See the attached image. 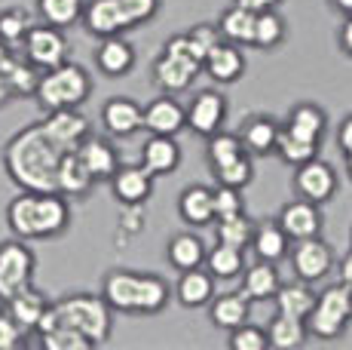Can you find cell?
Returning <instances> with one entry per match:
<instances>
[{"instance_id": "1", "label": "cell", "mask_w": 352, "mask_h": 350, "mask_svg": "<svg viewBox=\"0 0 352 350\" xmlns=\"http://www.w3.org/2000/svg\"><path fill=\"white\" fill-rule=\"evenodd\" d=\"M65 154L71 151H65L40 120L10 138L3 151V166L6 175L22 191H58V166H62Z\"/></svg>"}, {"instance_id": "2", "label": "cell", "mask_w": 352, "mask_h": 350, "mask_svg": "<svg viewBox=\"0 0 352 350\" xmlns=\"http://www.w3.org/2000/svg\"><path fill=\"white\" fill-rule=\"evenodd\" d=\"M6 221L22 240H50L67 231L71 206L58 191H22L6 206Z\"/></svg>"}, {"instance_id": "3", "label": "cell", "mask_w": 352, "mask_h": 350, "mask_svg": "<svg viewBox=\"0 0 352 350\" xmlns=\"http://www.w3.org/2000/svg\"><path fill=\"white\" fill-rule=\"evenodd\" d=\"M101 295L117 313H160L168 301V282L157 274L111 271L104 277Z\"/></svg>"}, {"instance_id": "4", "label": "cell", "mask_w": 352, "mask_h": 350, "mask_svg": "<svg viewBox=\"0 0 352 350\" xmlns=\"http://www.w3.org/2000/svg\"><path fill=\"white\" fill-rule=\"evenodd\" d=\"M52 307H56V313H58V326L80 329L96 347L111 338L113 307L107 305L104 295H89V292L65 295V298L56 301Z\"/></svg>"}, {"instance_id": "5", "label": "cell", "mask_w": 352, "mask_h": 350, "mask_svg": "<svg viewBox=\"0 0 352 350\" xmlns=\"http://www.w3.org/2000/svg\"><path fill=\"white\" fill-rule=\"evenodd\" d=\"M92 92V80L86 74L83 65L62 62L58 68L43 71L37 86V102L46 111H56V107H77L89 99Z\"/></svg>"}, {"instance_id": "6", "label": "cell", "mask_w": 352, "mask_h": 350, "mask_svg": "<svg viewBox=\"0 0 352 350\" xmlns=\"http://www.w3.org/2000/svg\"><path fill=\"white\" fill-rule=\"evenodd\" d=\"M349 322H352V286L340 280L334 286H328L324 292H319L313 313L307 316V329L313 338L334 341L346 332Z\"/></svg>"}, {"instance_id": "7", "label": "cell", "mask_w": 352, "mask_h": 350, "mask_svg": "<svg viewBox=\"0 0 352 350\" xmlns=\"http://www.w3.org/2000/svg\"><path fill=\"white\" fill-rule=\"evenodd\" d=\"M202 68H206V62L196 56L190 37L175 34L166 43L162 56L157 59V65H153V80H157L166 92H181V90H187V86L193 83V77Z\"/></svg>"}, {"instance_id": "8", "label": "cell", "mask_w": 352, "mask_h": 350, "mask_svg": "<svg viewBox=\"0 0 352 350\" xmlns=\"http://www.w3.org/2000/svg\"><path fill=\"white\" fill-rule=\"evenodd\" d=\"M34 267H37V258L22 243V237L0 243V301H10L16 292L28 289L34 280Z\"/></svg>"}, {"instance_id": "9", "label": "cell", "mask_w": 352, "mask_h": 350, "mask_svg": "<svg viewBox=\"0 0 352 350\" xmlns=\"http://www.w3.org/2000/svg\"><path fill=\"white\" fill-rule=\"evenodd\" d=\"M22 46H25V56H28L40 71L58 68L62 62H67V52H71V46H67L62 28H56V25H40V28H31L28 34H25Z\"/></svg>"}, {"instance_id": "10", "label": "cell", "mask_w": 352, "mask_h": 350, "mask_svg": "<svg viewBox=\"0 0 352 350\" xmlns=\"http://www.w3.org/2000/svg\"><path fill=\"white\" fill-rule=\"evenodd\" d=\"M291 267H294L297 280L319 282V280L328 277L331 267H334V249L324 243L322 237L294 240V249H291Z\"/></svg>"}, {"instance_id": "11", "label": "cell", "mask_w": 352, "mask_h": 350, "mask_svg": "<svg viewBox=\"0 0 352 350\" xmlns=\"http://www.w3.org/2000/svg\"><path fill=\"white\" fill-rule=\"evenodd\" d=\"M294 191L297 197L303 200H313V203H328L331 197L337 194V172L331 163L313 157L307 163L294 166Z\"/></svg>"}, {"instance_id": "12", "label": "cell", "mask_w": 352, "mask_h": 350, "mask_svg": "<svg viewBox=\"0 0 352 350\" xmlns=\"http://www.w3.org/2000/svg\"><path fill=\"white\" fill-rule=\"evenodd\" d=\"M224 117H227V102H224V96L214 90L196 92L190 107H187V126H190L196 136H206V138L221 132Z\"/></svg>"}, {"instance_id": "13", "label": "cell", "mask_w": 352, "mask_h": 350, "mask_svg": "<svg viewBox=\"0 0 352 350\" xmlns=\"http://www.w3.org/2000/svg\"><path fill=\"white\" fill-rule=\"evenodd\" d=\"M43 126L65 151H77V147L89 138V120H86L77 107H56V111L46 114Z\"/></svg>"}, {"instance_id": "14", "label": "cell", "mask_w": 352, "mask_h": 350, "mask_svg": "<svg viewBox=\"0 0 352 350\" xmlns=\"http://www.w3.org/2000/svg\"><path fill=\"white\" fill-rule=\"evenodd\" d=\"M279 225L285 227V234L291 240H307V237H319L322 234V209L313 200H291L282 206L279 212Z\"/></svg>"}, {"instance_id": "15", "label": "cell", "mask_w": 352, "mask_h": 350, "mask_svg": "<svg viewBox=\"0 0 352 350\" xmlns=\"http://www.w3.org/2000/svg\"><path fill=\"white\" fill-rule=\"evenodd\" d=\"M187 126V107L181 102H175L172 96L153 99L144 107V130L153 136H178Z\"/></svg>"}, {"instance_id": "16", "label": "cell", "mask_w": 352, "mask_h": 350, "mask_svg": "<svg viewBox=\"0 0 352 350\" xmlns=\"http://www.w3.org/2000/svg\"><path fill=\"white\" fill-rule=\"evenodd\" d=\"M111 185H113V194H117L120 203L141 206V203H147V197H151V191H153V175L141 163L138 166H120V169L113 172Z\"/></svg>"}, {"instance_id": "17", "label": "cell", "mask_w": 352, "mask_h": 350, "mask_svg": "<svg viewBox=\"0 0 352 350\" xmlns=\"http://www.w3.org/2000/svg\"><path fill=\"white\" fill-rule=\"evenodd\" d=\"M83 19H86V28H89L92 34H98V37L123 34L126 28H132L120 0H92V3L86 6Z\"/></svg>"}, {"instance_id": "18", "label": "cell", "mask_w": 352, "mask_h": 350, "mask_svg": "<svg viewBox=\"0 0 352 350\" xmlns=\"http://www.w3.org/2000/svg\"><path fill=\"white\" fill-rule=\"evenodd\" d=\"M101 123H104V130L111 132V136L126 138L144 126V111H141L132 99L117 96V99H107L104 111H101Z\"/></svg>"}, {"instance_id": "19", "label": "cell", "mask_w": 352, "mask_h": 350, "mask_svg": "<svg viewBox=\"0 0 352 350\" xmlns=\"http://www.w3.org/2000/svg\"><path fill=\"white\" fill-rule=\"evenodd\" d=\"M181 163V147L175 145V136H153L144 141V151H141V166L151 175H168L175 172Z\"/></svg>"}, {"instance_id": "20", "label": "cell", "mask_w": 352, "mask_h": 350, "mask_svg": "<svg viewBox=\"0 0 352 350\" xmlns=\"http://www.w3.org/2000/svg\"><path fill=\"white\" fill-rule=\"evenodd\" d=\"M206 71L212 80L218 83H233V80L242 77L245 71V56H242L239 43H230V40H221L206 59Z\"/></svg>"}, {"instance_id": "21", "label": "cell", "mask_w": 352, "mask_h": 350, "mask_svg": "<svg viewBox=\"0 0 352 350\" xmlns=\"http://www.w3.org/2000/svg\"><path fill=\"white\" fill-rule=\"evenodd\" d=\"M96 62H98L101 74H107V77H123V74H129L132 65H135V50H132V43L123 40L120 34L101 37Z\"/></svg>"}, {"instance_id": "22", "label": "cell", "mask_w": 352, "mask_h": 350, "mask_svg": "<svg viewBox=\"0 0 352 350\" xmlns=\"http://www.w3.org/2000/svg\"><path fill=\"white\" fill-rule=\"evenodd\" d=\"M77 157L83 160V166L89 169V175L96 181L101 178H113V172L120 169V157H117V151H113L111 145H107L104 138H96V136H89L83 141V145L77 147Z\"/></svg>"}, {"instance_id": "23", "label": "cell", "mask_w": 352, "mask_h": 350, "mask_svg": "<svg viewBox=\"0 0 352 350\" xmlns=\"http://www.w3.org/2000/svg\"><path fill=\"white\" fill-rule=\"evenodd\" d=\"M178 212L187 225L202 227L214 221V191H208L206 185H190L181 191L178 197Z\"/></svg>"}, {"instance_id": "24", "label": "cell", "mask_w": 352, "mask_h": 350, "mask_svg": "<svg viewBox=\"0 0 352 350\" xmlns=\"http://www.w3.org/2000/svg\"><path fill=\"white\" fill-rule=\"evenodd\" d=\"M279 132H282V126L276 123L273 117L257 114V117H248L245 123H242L239 138H242V145H245L248 154H270V151H276Z\"/></svg>"}, {"instance_id": "25", "label": "cell", "mask_w": 352, "mask_h": 350, "mask_svg": "<svg viewBox=\"0 0 352 350\" xmlns=\"http://www.w3.org/2000/svg\"><path fill=\"white\" fill-rule=\"evenodd\" d=\"M282 289L279 271L273 267V261L257 258V265L245 267V277H242V292L252 301H270L276 298V292Z\"/></svg>"}, {"instance_id": "26", "label": "cell", "mask_w": 352, "mask_h": 350, "mask_svg": "<svg viewBox=\"0 0 352 350\" xmlns=\"http://www.w3.org/2000/svg\"><path fill=\"white\" fill-rule=\"evenodd\" d=\"M324 126H328V117H324V111L313 102L294 105L288 114V120H285V130L294 132V136H300V138H307V141H322Z\"/></svg>"}, {"instance_id": "27", "label": "cell", "mask_w": 352, "mask_h": 350, "mask_svg": "<svg viewBox=\"0 0 352 350\" xmlns=\"http://www.w3.org/2000/svg\"><path fill=\"white\" fill-rule=\"evenodd\" d=\"M316 298L319 295L309 289L307 280H297V282H288V286H282L279 292H276V311L279 313H288V316H297V320H307L309 313H313L316 307Z\"/></svg>"}, {"instance_id": "28", "label": "cell", "mask_w": 352, "mask_h": 350, "mask_svg": "<svg viewBox=\"0 0 352 350\" xmlns=\"http://www.w3.org/2000/svg\"><path fill=\"white\" fill-rule=\"evenodd\" d=\"M288 243H291V237L285 234V227L279 225V218H276V221H263V225L254 227L252 249H254L257 258L273 261V265H276L279 258H285Z\"/></svg>"}, {"instance_id": "29", "label": "cell", "mask_w": 352, "mask_h": 350, "mask_svg": "<svg viewBox=\"0 0 352 350\" xmlns=\"http://www.w3.org/2000/svg\"><path fill=\"white\" fill-rule=\"evenodd\" d=\"M178 301L184 307H206L208 301L214 298V280H212V271H181V280H178Z\"/></svg>"}, {"instance_id": "30", "label": "cell", "mask_w": 352, "mask_h": 350, "mask_svg": "<svg viewBox=\"0 0 352 350\" xmlns=\"http://www.w3.org/2000/svg\"><path fill=\"white\" fill-rule=\"evenodd\" d=\"M254 25H257V12L248 10V6L233 3L230 10L221 16V34L230 43H239V46H254Z\"/></svg>"}, {"instance_id": "31", "label": "cell", "mask_w": 352, "mask_h": 350, "mask_svg": "<svg viewBox=\"0 0 352 350\" xmlns=\"http://www.w3.org/2000/svg\"><path fill=\"white\" fill-rule=\"evenodd\" d=\"M248 313H252V298L245 292H227L212 301V322L221 329L242 326L248 322Z\"/></svg>"}, {"instance_id": "32", "label": "cell", "mask_w": 352, "mask_h": 350, "mask_svg": "<svg viewBox=\"0 0 352 350\" xmlns=\"http://www.w3.org/2000/svg\"><path fill=\"white\" fill-rule=\"evenodd\" d=\"M267 335H270V347L276 350H294L307 341L309 329H307V320H297V316H288V313H279L270 320L267 326Z\"/></svg>"}, {"instance_id": "33", "label": "cell", "mask_w": 352, "mask_h": 350, "mask_svg": "<svg viewBox=\"0 0 352 350\" xmlns=\"http://www.w3.org/2000/svg\"><path fill=\"white\" fill-rule=\"evenodd\" d=\"M0 71H3V77L10 80V86H12L16 96H37V86H40L43 71H40L28 56L19 59V56H12L10 52V59L0 65Z\"/></svg>"}, {"instance_id": "34", "label": "cell", "mask_w": 352, "mask_h": 350, "mask_svg": "<svg viewBox=\"0 0 352 350\" xmlns=\"http://www.w3.org/2000/svg\"><path fill=\"white\" fill-rule=\"evenodd\" d=\"M46 307H50L46 295L37 292L34 286L22 289V292H16L10 301H6V311L16 316V322H19L22 329H34V326H37V320L46 313Z\"/></svg>"}, {"instance_id": "35", "label": "cell", "mask_w": 352, "mask_h": 350, "mask_svg": "<svg viewBox=\"0 0 352 350\" xmlns=\"http://www.w3.org/2000/svg\"><path fill=\"white\" fill-rule=\"evenodd\" d=\"M92 181H96V178H92L89 169L83 166V160L77 157V151L65 154L62 166H58V194H65L67 200H71V197H83V194L92 187Z\"/></svg>"}, {"instance_id": "36", "label": "cell", "mask_w": 352, "mask_h": 350, "mask_svg": "<svg viewBox=\"0 0 352 350\" xmlns=\"http://www.w3.org/2000/svg\"><path fill=\"white\" fill-rule=\"evenodd\" d=\"M166 255H168V261H172V267H178V271H193V267H199L202 261H206L208 252L196 234H178V237L168 240Z\"/></svg>"}, {"instance_id": "37", "label": "cell", "mask_w": 352, "mask_h": 350, "mask_svg": "<svg viewBox=\"0 0 352 350\" xmlns=\"http://www.w3.org/2000/svg\"><path fill=\"white\" fill-rule=\"evenodd\" d=\"M206 265L212 271V277L218 280H233L245 271V258H242V249L236 246H227V243H218L212 252L206 255Z\"/></svg>"}, {"instance_id": "38", "label": "cell", "mask_w": 352, "mask_h": 350, "mask_svg": "<svg viewBox=\"0 0 352 350\" xmlns=\"http://www.w3.org/2000/svg\"><path fill=\"white\" fill-rule=\"evenodd\" d=\"M276 154H279L288 166H300L319 154V141H307V138L294 136V132H288L285 126H282L279 141H276Z\"/></svg>"}, {"instance_id": "39", "label": "cell", "mask_w": 352, "mask_h": 350, "mask_svg": "<svg viewBox=\"0 0 352 350\" xmlns=\"http://www.w3.org/2000/svg\"><path fill=\"white\" fill-rule=\"evenodd\" d=\"M37 10L46 25L67 28V25H74L86 12V3L83 0H37Z\"/></svg>"}, {"instance_id": "40", "label": "cell", "mask_w": 352, "mask_h": 350, "mask_svg": "<svg viewBox=\"0 0 352 350\" xmlns=\"http://www.w3.org/2000/svg\"><path fill=\"white\" fill-rule=\"evenodd\" d=\"M242 154H248V151L242 145V138L233 136V132H214V136H208V166H212V172L233 163Z\"/></svg>"}, {"instance_id": "41", "label": "cell", "mask_w": 352, "mask_h": 350, "mask_svg": "<svg viewBox=\"0 0 352 350\" xmlns=\"http://www.w3.org/2000/svg\"><path fill=\"white\" fill-rule=\"evenodd\" d=\"M254 227L257 225H252V218H248L245 212L230 215V218H218V243L245 249V246H252V240H254Z\"/></svg>"}, {"instance_id": "42", "label": "cell", "mask_w": 352, "mask_h": 350, "mask_svg": "<svg viewBox=\"0 0 352 350\" xmlns=\"http://www.w3.org/2000/svg\"><path fill=\"white\" fill-rule=\"evenodd\" d=\"M285 40V19L276 10H263L257 12V25H254V46L257 50H273Z\"/></svg>"}, {"instance_id": "43", "label": "cell", "mask_w": 352, "mask_h": 350, "mask_svg": "<svg viewBox=\"0 0 352 350\" xmlns=\"http://www.w3.org/2000/svg\"><path fill=\"white\" fill-rule=\"evenodd\" d=\"M46 350H86V347H96L89 338H86L80 329H71V326H56L52 332L40 335Z\"/></svg>"}, {"instance_id": "44", "label": "cell", "mask_w": 352, "mask_h": 350, "mask_svg": "<svg viewBox=\"0 0 352 350\" xmlns=\"http://www.w3.org/2000/svg\"><path fill=\"white\" fill-rule=\"evenodd\" d=\"M230 347L233 350H263V347H270V335H267V329L242 322V326L230 329Z\"/></svg>"}, {"instance_id": "45", "label": "cell", "mask_w": 352, "mask_h": 350, "mask_svg": "<svg viewBox=\"0 0 352 350\" xmlns=\"http://www.w3.org/2000/svg\"><path fill=\"white\" fill-rule=\"evenodd\" d=\"M221 185H233V187H245L248 181H252L254 175V166H252V157L248 154H242V157H236L233 163L221 166V169H214Z\"/></svg>"}, {"instance_id": "46", "label": "cell", "mask_w": 352, "mask_h": 350, "mask_svg": "<svg viewBox=\"0 0 352 350\" xmlns=\"http://www.w3.org/2000/svg\"><path fill=\"white\" fill-rule=\"evenodd\" d=\"M28 31H31V25H28V16H25L22 10L0 12V37H3L6 43H22Z\"/></svg>"}, {"instance_id": "47", "label": "cell", "mask_w": 352, "mask_h": 350, "mask_svg": "<svg viewBox=\"0 0 352 350\" xmlns=\"http://www.w3.org/2000/svg\"><path fill=\"white\" fill-rule=\"evenodd\" d=\"M239 212H242V187L221 185L218 191H214V221L239 215Z\"/></svg>"}, {"instance_id": "48", "label": "cell", "mask_w": 352, "mask_h": 350, "mask_svg": "<svg viewBox=\"0 0 352 350\" xmlns=\"http://www.w3.org/2000/svg\"><path fill=\"white\" fill-rule=\"evenodd\" d=\"M187 37H190V43H193V50H196V56L206 62L208 59V52L214 50V46L224 40V34H221V28H214V25H196V28L187 31Z\"/></svg>"}, {"instance_id": "49", "label": "cell", "mask_w": 352, "mask_h": 350, "mask_svg": "<svg viewBox=\"0 0 352 350\" xmlns=\"http://www.w3.org/2000/svg\"><path fill=\"white\" fill-rule=\"evenodd\" d=\"M123 3V10H126V16H129V25H144V22H151L153 16H157V10H160V0H120Z\"/></svg>"}, {"instance_id": "50", "label": "cell", "mask_w": 352, "mask_h": 350, "mask_svg": "<svg viewBox=\"0 0 352 350\" xmlns=\"http://www.w3.org/2000/svg\"><path fill=\"white\" fill-rule=\"evenodd\" d=\"M25 329L16 322V316L10 311H0V350H12L22 344Z\"/></svg>"}, {"instance_id": "51", "label": "cell", "mask_w": 352, "mask_h": 350, "mask_svg": "<svg viewBox=\"0 0 352 350\" xmlns=\"http://www.w3.org/2000/svg\"><path fill=\"white\" fill-rule=\"evenodd\" d=\"M337 145H340L343 154L352 151V114L340 123V130H337Z\"/></svg>"}, {"instance_id": "52", "label": "cell", "mask_w": 352, "mask_h": 350, "mask_svg": "<svg viewBox=\"0 0 352 350\" xmlns=\"http://www.w3.org/2000/svg\"><path fill=\"white\" fill-rule=\"evenodd\" d=\"M337 40H340V50L352 59V16H346V22L340 25V37Z\"/></svg>"}, {"instance_id": "53", "label": "cell", "mask_w": 352, "mask_h": 350, "mask_svg": "<svg viewBox=\"0 0 352 350\" xmlns=\"http://www.w3.org/2000/svg\"><path fill=\"white\" fill-rule=\"evenodd\" d=\"M236 3L248 6V10H254V12H263V10H276L282 0H236Z\"/></svg>"}, {"instance_id": "54", "label": "cell", "mask_w": 352, "mask_h": 350, "mask_svg": "<svg viewBox=\"0 0 352 350\" xmlns=\"http://www.w3.org/2000/svg\"><path fill=\"white\" fill-rule=\"evenodd\" d=\"M16 96V92H12V86H10V80L3 77V71H0V107H3L6 102H10V99Z\"/></svg>"}, {"instance_id": "55", "label": "cell", "mask_w": 352, "mask_h": 350, "mask_svg": "<svg viewBox=\"0 0 352 350\" xmlns=\"http://www.w3.org/2000/svg\"><path fill=\"white\" fill-rule=\"evenodd\" d=\"M340 280H343V282H349V286H352V249L346 252V258L340 261Z\"/></svg>"}, {"instance_id": "56", "label": "cell", "mask_w": 352, "mask_h": 350, "mask_svg": "<svg viewBox=\"0 0 352 350\" xmlns=\"http://www.w3.org/2000/svg\"><path fill=\"white\" fill-rule=\"evenodd\" d=\"M331 3H334L340 12H346V16H352V0H331Z\"/></svg>"}, {"instance_id": "57", "label": "cell", "mask_w": 352, "mask_h": 350, "mask_svg": "<svg viewBox=\"0 0 352 350\" xmlns=\"http://www.w3.org/2000/svg\"><path fill=\"white\" fill-rule=\"evenodd\" d=\"M6 59H10V43H6L3 37H0V65H3Z\"/></svg>"}, {"instance_id": "58", "label": "cell", "mask_w": 352, "mask_h": 350, "mask_svg": "<svg viewBox=\"0 0 352 350\" xmlns=\"http://www.w3.org/2000/svg\"><path fill=\"white\" fill-rule=\"evenodd\" d=\"M346 172H349V178H352V151H346Z\"/></svg>"}]
</instances>
